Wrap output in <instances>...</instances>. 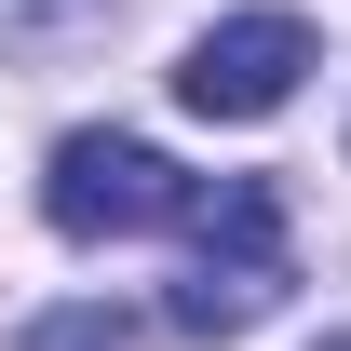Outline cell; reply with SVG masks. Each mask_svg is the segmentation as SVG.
<instances>
[{"label": "cell", "mask_w": 351, "mask_h": 351, "mask_svg": "<svg viewBox=\"0 0 351 351\" xmlns=\"http://www.w3.org/2000/svg\"><path fill=\"white\" fill-rule=\"evenodd\" d=\"M298 298V230L270 176H217L189 203V284H176V338H243Z\"/></svg>", "instance_id": "1"}, {"label": "cell", "mask_w": 351, "mask_h": 351, "mask_svg": "<svg viewBox=\"0 0 351 351\" xmlns=\"http://www.w3.org/2000/svg\"><path fill=\"white\" fill-rule=\"evenodd\" d=\"M189 203H203V189H189L149 135H68L54 176H41V217L68 230V243H135V230H176Z\"/></svg>", "instance_id": "2"}, {"label": "cell", "mask_w": 351, "mask_h": 351, "mask_svg": "<svg viewBox=\"0 0 351 351\" xmlns=\"http://www.w3.org/2000/svg\"><path fill=\"white\" fill-rule=\"evenodd\" d=\"M298 82H311V27L298 14H230V27H203V41L176 54V95L203 122H270Z\"/></svg>", "instance_id": "3"}, {"label": "cell", "mask_w": 351, "mask_h": 351, "mask_svg": "<svg viewBox=\"0 0 351 351\" xmlns=\"http://www.w3.org/2000/svg\"><path fill=\"white\" fill-rule=\"evenodd\" d=\"M14 351H135V311H108V298H82V311H41Z\"/></svg>", "instance_id": "4"}, {"label": "cell", "mask_w": 351, "mask_h": 351, "mask_svg": "<svg viewBox=\"0 0 351 351\" xmlns=\"http://www.w3.org/2000/svg\"><path fill=\"white\" fill-rule=\"evenodd\" d=\"M95 14H108V0H0V41H68Z\"/></svg>", "instance_id": "5"}, {"label": "cell", "mask_w": 351, "mask_h": 351, "mask_svg": "<svg viewBox=\"0 0 351 351\" xmlns=\"http://www.w3.org/2000/svg\"><path fill=\"white\" fill-rule=\"evenodd\" d=\"M324 351H351V338H324Z\"/></svg>", "instance_id": "6"}]
</instances>
